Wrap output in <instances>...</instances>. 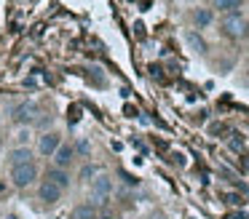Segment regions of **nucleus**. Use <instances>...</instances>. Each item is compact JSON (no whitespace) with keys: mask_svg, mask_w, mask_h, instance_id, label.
Instances as JSON below:
<instances>
[{"mask_svg":"<svg viewBox=\"0 0 249 219\" xmlns=\"http://www.w3.org/2000/svg\"><path fill=\"white\" fill-rule=\"evenodd\" d=\"M113 176L110 174H99V176H94L91 182H89V198H91V201L89 203H94V206H102L105 201H110V195H113Z\"/></svg>","mask_w":249,"mask_h":219,"instance_id":"f257e3e1","label":"nucleus"},{"mask_svg":"<svg viewBox=\"0 0 249 219\" xmlns=\"http://www.w3.org/2000/svg\"><path fill=\"white\" fill-rule=\"evenodd\" d=\"M220 27H222V32H225V37H233V40H241V37L249 35V21L244 19V14H238V11L222 16Z\"/></svg>","mask_w":249,"mask_h":219,"instance_id":"f03ea898","label":"nucleus"},{"mask_svg":"<svg viewBox=\"0 0 249 219\" xmlns=\"http://www.w3.org/2000/svg\"><path fill=\"white\" fill-rule=\"evenodd\" d=\"M11 118H14V123H17V126L30 128L40 118V107L35 104V101H19V104H14Z\"/></svg>","mask_w":249,"mask_h":219,"instance_id":"7ed1b4c3","label":"nucleus"},{"mask_svg":"<svg viewBox=\"0 0 249 219\" xmlns=\"http://www.w3.org/2000/svg\"><path fill=\"white\" fill-rule=\"evenodd\" d=\"M38 179V166L35 163H24V166H11V185L24 190V187L35 185Z\"/></svg>","mask_w":249,"mask_h":219,"instance_id":"20e7f679","label":"nucleus"},{"mask_svg":"<svg viewBox=\"0 0 249 219\" xmlns=\"http://www.w3.org/2000/svg\"><path fill=\"white\" fill-rule=\"evenodd\" d=\"M75 150H72V144L70 142H62L59 147H56V152L51 155V166H56V168H70L72 163H75Z\"/></svg>","mask_w":249,"mask_h":219,"instance_id":"39448f33","label":"nucleus"},{"mask_svg":"<svg viewBox=\"0 0 249 219\" xmlns=\"http://www.w3.org/2000/svg\"><path fill=\"white\" fill-rule=\"evenodd\" d=\"M59 144H62L59 134H56V131H46V134H40V136H38V152L43 155V158H51Z\"/></svg>","mask_w":249,"mask_h":219,"instance_id":"423d86ee","label":"nucleus"},{"mask_svg":"<svg viewBox=\"0 0 249 219\" xmlns=\"http://www.w3.org/2000/svg\"><path fill=\"white\" fill-rule=\"evenodd\" d=\"M38 201L43 203V206H56V203L62 201V190L56 185H51V182H40L38 185Z\"/></svg>","mask_w":249,"mask_h":219,"instance_id":"0eeeda50","label":"nucleus"},{"mask_svg":"<svg viewBox=\"0 0 249 219\" xmlns=\"http://www.w3.org/2000/svg\"><path fill=\"white\" fill-rule=\"evenodd\" d=\"M46 182H51V185H56L62 192L67 190V187L72 185V179H70V174H67L65 168H56V166H51L49 171H46Z\"/></svg>","mask_w":249,"mask_h":219,"instance_id":"6e6552de","label":"nucleus"},{"mask_svg":"<svg viewBox=\"0 0 249 219\" xmlns=\"http://www.w3.org/2000/svg\"><path fill=\"white\" fill-rule=\"evenodd\" d=\"M190 21H193L196 30H206V27H212V21H214V11L212 8H193V14H190Z\"/></svg>","mask_w":249,"mask_h":219,"instance_id":"1a4fd4ad","label":"nucleus"},{"mask_svg":"<svg viewBox=\"0 0 249 219\" xmlns=\"http://www.w3.org/2000/svg\"><path fill=\"white\" fill-rule=\"evenodd\" d=\"M185 43H188V46H190V51H193V53H198V56H204V53L209 51V46H206L204 35H201L198 30H188V32H185Z\"/></svg>","mask_w":249,"mask_h":219,"instance_id":"9d476101","label":"nucleus"},{"mask_svg":"<svg viewBox=\"0 0 249 219\" xmlns=\"http://www.w3.org/2000/svg\"><path fill=\"white\" fill-rule=\"evenodd\" d=\"M8 163H11V166L35 163V160H33V150H30V147H14L11 152H8Z\"/></svg>","mask_w":249,"mask_h":219,"instance_id":"9b49d317","label":"nucleus"},{"mask_svg":"<svg viewBox=\"0 0 249 219\" xmlns=\"http://www.w3.org/2000/svg\"><path fill=\"white\" fill-rule=\"evenodd\" d=\"M97 217H99V208L94 203H78L70 211V219H97Z\"/></svg>","mask_w":249,"mask_h":219,"instance_id":"f8f14e48","label":"nucleus"},{"mask_svg":"<svg viewBox=\"0 0 249 219\" xmlns=\"http://www.w3.org/2000/svg\"><path fill=\"white\" fill-rule=\"evenodd\" d=\"M244 0H212V11H222V14H233L241 8Z\"/></svg>","mask_w":249,"mask_h":219,"instance_id":"ddd939ff","label":"nucleus"},{"mask_svg":"<svg viewBox=\"0 0 249 219\" xmlns=\"http://www.w3.org/2000/svg\"><path fill=\"white\" fill-rule=\"evenodd\" d=\"M72 150H75L78 158H81V155H83V158H89V155H91V142H89L86 136H78L75 144H72Z\"/></svg>","mask_w":249,"mask_h":219,"instance_id":"4468645a","label":"nucleus"},{"mask_svg":"<svg viewBox=\"0 0 249 219\" xmlns=\"http://www.w3.org/2000/svg\"><path fill=\"white\" fill-rule=\"evenodd\" d=\"M99 174H102V166H99V163H86L81 168V179L83 182H91L94 176H99Z\"/></svg>","mask_w":249,"mask_h":219,"instance_id":"2eb2a0df","label":"nucleus"},{"mask_svg":"<svg viewBox=\"0 0 249 219\" xmlns=\"http://www.w3.org/2000/svg\"><path fill=\"white\" fill-rule=\"evenodd\" d=\"M244 144H247V142H244V136H241V134H231V136H228V147H231L233 152H241V150H244Z\"/></svg>","mask_w":249,"mask_h":219,"instance_id":"dca6fc26","label":"nucleus"},{"mask_svg":"<svg viewBox=\"0 0 249 219\" xmlns=\"http://www.w3.org/2000/svg\"><path fill=\"white\" fill-rule=\"evenodd\" d=\"M17 142H19L17 147H27V142H30V128H24V126L19 128V134H17Z\"/></svg>","mask_w":249,"mask_h":219,"instance_id":"f3484780","label":"nucleus"},{"mask_svg":"<svg viewBox=\"0 0 249 219\" xmlns=\"http://www.w3.org/2000/svg\"><path fill=\"white\" fill-rule=\"evenodd\" d=\"M147 219H169V217H166V214H163V211H153V214H150V217H147Z\"/></svg>","mask_w":249,"mask_h":219,"instance_id":"a211bd4d","label":"nucleus"},{"mask_svg":"<svg viewBox=\"0 0 249 219\" xmlns=\"http://www.w3.org/2000/svg\"><path fill=\"white\" fill-rule=\"evenodd\" d=\"M97 219H115V217H110V214H99Z\"/></svg>","mask_w":249,"mask_h":219,"instance_id":"6ab92c4d","label":"nucleus"},{"mask_svg":"<svg viewBox=\"0 0 249 219\" xmlns=\"http://www.w3.org/2000/svg\"><path fill=\"white\" fill-rule=\"evenodd\" d=\"M3 219H19V217H17V214H6Z\"/></svg>","mask_w":249,"mask_h":219,"instance_id":"aec40b11","label":"nucleus"},{"mask_svg":"<svg viewBox=\"0 0 249 219\" xmlns=\"http://www.w3.org/2000/svg\"><path fill=\"white\" fill-rule=\"evenodd\" d=\"M247 83H249V78H247Z\"/></svg>","mask_w":249,"mask_h":219,"instance_id":"412c9836","label":"nucleus"}]
</instances>
